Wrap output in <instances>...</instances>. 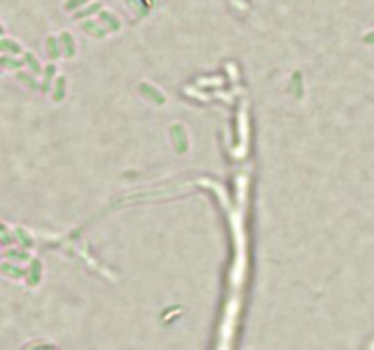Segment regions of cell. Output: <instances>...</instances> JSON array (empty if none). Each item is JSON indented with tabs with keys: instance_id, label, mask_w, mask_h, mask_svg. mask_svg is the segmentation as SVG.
Segmentation results:
<instances>
[{
	"instance_id": "cell-1",
	"label": "cell",
	"mask_w": 374,
	"mask_h": 350,
	"mask_svg": "<svg viewBox=\"0 0 374 350\" xmlns=\"http://www.w3.org/2000/svg\"><path fill=\"white\" fill-rule=\"evenodd\" d=\"M101 9H102V4H101V2H97V0H95V2H90V4L86 6V8L77 9V11H75V15H73V16L80 20V18H88V16L95 15V13H97V11H101Z\"/></svg>"
},
{
	"instance_id": "cell-2",
	"label": "cell",
	"mask_w": 374,
	"mask_h": 350,
	"mask_svg": "<svg viewBox=\"0 0 374 350\" xmlns=\"http://www.w3.org/2000/svg\"><path fill=\"white\" fill-rule=\"evenodd\" d=\"M101 22H106L108 24V28L113 31V30H119L121 28V24H119V20L115 18V16L111 15L109 11H102L101 13Z\"/></svg>"
},
{
	"instance_id": "cell-3",
	"label": "cell",
	"mask_w": 374,
	"mask_h": 350,
	"mask_svg": "<svg viewBox=\"0 0 374 350\" xmlns=\"http://www.w3.org/2000/svg\"><path fill=\"white\" fill-rule=\"evenodd\" d=\"M88 2H90V0H68L64 8H66V11H71V9H77L78 6H84Z\"/></svg>"
},
{
	"instance_id": "cell-4",
	"label": "cell",
	"mask_w": 374,
	"mask_h": 350,
	"mask_svg": "<svg viewBox=\"0 0 374 350\" xmlns=\"http://www.w3.org/2000/svg\"><path fill=\"white\" fill-rule=\"evenodd\" d=\"M2 47H4V49H8V47H9V49H11L13 53H18V51H20V47H18V44H16V42H9L8 39H4V40H2Z\"/></svg>"
},
{
	"instance_id": "cell-5",
	"label": "cell",
	"mask_w": 374,
	"mask_h": 350,
	"mask_svg": "<svg viewBox=\"0 0 374 350\" xmlns=\"http://www.w3.org/2000/svg\"><path fill=\"white\" fill-rule=\"evenodd\" d=\"M62 88H64V77H61L57 80V91H55V101H61L62 99Z\"/></svg>"
},
{
	"instance_id": "cell-6",
	"label": "cell",
	"mask_w": 374,
	"mask_h": 350,
	"mask_svg": "<svg viewBox=\"0 0 374 350\" xmlns=\"http://www.w3.org/2000/svg\"><path fill=\"white\" fill-rule=\"evenodd\" d=\"M26 62H28V64H31V66H33V70H35V71H40L39 62L35 61V57H33L31 53H26Z\"/></svg>"
},
{
	"instance_id": "cell-7",
	"label": "cell",
	"mask_w": 374,
	"mask_h": 350,
	"mask_svg": "<svg viewBox=\"0 0 374 350\" xmlns=\"http://www.w3.org/2000/svg\"><path fill=\"white\" fill-rule=\"evenodd\" d=\"M363 40H365V42H374V31L369 33V35H365V37H363Z\"/></svg>"
}]
</instances>
